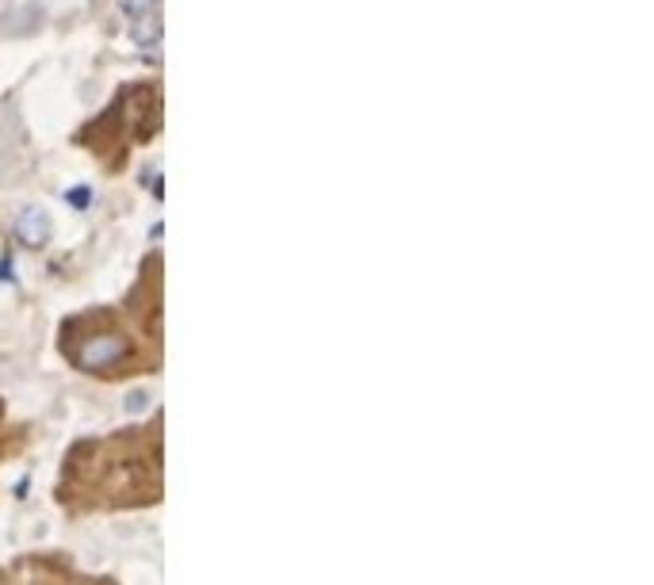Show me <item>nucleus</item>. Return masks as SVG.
I'll return each instance as SVG.
<instances>
[{
    "label": "nucleus",
    "instance_id": "obj_4",
    "mask_svg": "<svg viewBox=\"0 0 654 585\" xmlns=\"http://www.w3.org/2000/svg\"><path fill=\"white\" fill-rule=\"evenodd\" d=\"M119 8L127 12V16H142V12H150V8H157V0H119Z\"/></svg>",
    "mask_w": 654,
    "mask_h": 585
},
{
    "label": "nucleus",
    "instance_id": "obj_3",
    "mask_svg": "<svg viewBox=\"0 0 654 585\" xmlns=\"http://www.w3.org/2000/svg\"><path fill=\"white\" fill-rule=\"evenodd\" d=\"M131 43L138 50H157V43H161V16H157V8L131 20Z\"/></svg>",
    "mask_w": 654,
    "mask_h": 585
},
{
    "label": "nucleus",
    "instance_id": "obj_2",
    "mask_svg": "<svg viewBox=\"0 0 654 585\" xmlns=\"http://www.w3.org/2000/svg\"><path fill=\"white\" fill-rule=\"evenodd\" d=\"M16 238L23 241V245H31V249H43L46 241H50V218H46V211H39V207H27L20 218H16Z\"/></svg>",
    "mask_w": 654,
    "mask_h": 585
},
{
    "label": "nucleus",
    "instance_id": "obj_5",
    "mask_svg": "<svg viewBox=\"0 0 654 585\" xmlns=\"http://www.w3.org/2000/svg\"><path fill=\"white\" fill-rule=\"evenodd\" d=\"M88 195H92V192H88V188H69L66 199H69V203H73V207H88Z\"/></svg>",
    "mask_w": 654,
    "mask_h": 585
},
{
    "label": "nucleus",
    "instance_id": "obj_1",
    "mask_svg": "<svg viewBox=\"0 0 654 585\" xmlns=\"http://www.w3.org/2000/svg\"><path fill=\"white\" fill-rule=\"evenodd\" d=\"M127 352H131V345H127L119 333H100V337H88L85 345L77 348L73 360L85 371H108V368H115Z\"/></svg>",
    "mask_w": 654,
    "mask_h": 585
}]
</instances>
